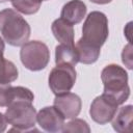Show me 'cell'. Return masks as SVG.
Instances as JSON below:
<instances>
[{"label":"cell","instance_id":"cell-1","mask_svg":"<svg viewBox=\"0 0 133 133\" xmlns=\"http://www.w3.org/2000/svg\"><path fill=\"white\" fill-rule=\"evenodd\" d=\"M0 33L8 45L20 47L28 42L31 28L17 10L5 8L0 10Z\"/></svg>","mask_w":133,"mask_h":133},{"label":"cell","instance_id":"cell-2","mask_svg":"<svg viewBox=\"0 0 133 133\" xmlns=\"http://www.w3.org/2000/svg\"><path fill=\"white\" fill-rule=\"evenodd\" d=\"M101 80L104 85L103 94L111 97L118 105L125 103L130 96L128 85V73L115 63L106 65L101 73Z\"/></svg>","mask_w":133,"mask_h":133},{"label":"cell","instance_id":"cell-3","mask_svg":"<svg viewBox=\"0 0 133 133\" xmlns=\"http://www.w3.org/2000/svg\"><path fill=\"white\" fill-rule=\"evenodd\" d=\"M6 122L12 126L11 131L28 132L34 130L36 110L32 102L17 101L7 106L4 113Z\"/></svg>","mask_w":133,"mask_h":133},{"label":"cell","instance_id":"cell-4","mask_svg":"<svg viewBox=\"0 0 133 133\" xmlns=\"http://www.w3.org/2000/svg\"><path fill=\"white\" fill-rule=\"evenodd\" d=\"M109 28L106 15L99 10H94L86 17L82 26L81 39L85 43L101 48L108 38Z\"/></svg>","mask_w":133,"mask_h":133},{"label":"cell","instance_id":"cell-5","mask_svg":"<svg viewBox=\"0 0 133 133\" xmlns=\"http://www.w3.org/2000/svg\"><path fill=\"white\" fill-rule=\"evenodd\" d=\"M20 59L27 70L32 72L42 71L50 61V50L41 41H28L21 47Z\"/></svg>","mask_w":133,"mask_h":133},{"label":"cell","instance_id":"cell-6","mask_svg":"<svg viewBox=\"0 0 133 133\" xmlns=\"http://www.w3.org/2000/svg\"><path fill=\"white\" fill-rule=\"evenodd\" d=\"M76 78L77 73L74 66L69 64H56L49 74V87L55 96L69 92L73 88Z\"/></svg>","mask_w":133,"mask_h":133},{"label":"cell","instance_id":"cell-7","mask_svg":"<svg viewBox=\"0 0 133 133\" xmlns=\"http://www.w3.org/2000/svg\"><path fill=\"white\" fill-rule=\"evenodd\" d=\"M118 109V104L109 96L102 94L94 99L89 108V115L94 122L105 125L113 118Z\"/></svg>","mask_w":133,"mask_h":133},{"label":"cell","instance_id":"cell-8","mask_svg":"<svg viewBox=\"0 0 133 133\" xmlns=\"http://www.w3.org/2000/svg\"><path fill=\"white\" fill-rule=\"evenodd\" d=\"M64 119L62 114L54 106L44 107L36 113V122L39 127L50 133L62 132Z\"/></svg>","mask_w":133,"mask_h":133},{"label":"cell","instance_id":"cell-9","mask_svg":"<svg viewBox=\"0 0 133 133\" xmlns=\"http://www.w3.org/2000/svg\"><path fill=\"white\" fill-rule=\"evenodd\" d=\"M17 101H34L33 92L24 86H12L10 83H0V107H7Z\"/></svg>","mask_w":133,"mask_h":133},{"label":"cell","instance_id":"cell-10","mask_svg":"<svg viewBox=\"0 0 133 133\" xmlns=\"http://www.w3.org/2000/svg\"><path fill=\"white\" fill-rule=\"evenodd\" d=\"M53 106L62 114L64 118H74L79 115L82 107L80 97L74 92H65L56 96Z\"/></svg>","mask_w":133,"mask_h":133},{"label":"cell","instance_id":"cell-11","mask_svg":"<svg viewBox=\"0 0 133 133\" xmlns=\"http://www.w3.org/2000/svg\"><path fill=\"white\" fill-rule=\"evenodd\" d=\"M87 7L82 0H70L60 11V18L72 25L79 24L85 17Z\"/></svg>","mask_w":133,"mask_h":133},{"label":"cell","instance_id":"cell-12","mask_svg":"<svg viewBox=\"0 0 133 133\" xmlns=\"http://www.w3.org/2000/svg\"><path fill=\"white\" fill-rule=\"evenodd\" d=\"M51 30H52L54 37L60 44L68 45V46H74L75 32H74V27L72 24L59 18V19H56L52 23Z\"/></svg>","mask_w":133,"mask_h":133},{"label":"cell","instance_id":"cell-13","mask_svg":"<svg viewBox=\"0 0 133 133\" xmlns=\"http://www.w3.org/2000/svg\"><path fill=\"white\" fill-rule=\"evenodd\" d=\"M5 44L0 36V83H11L18 79L19 71L15 63L3 56Z\"/></svg>","mask_w":133,"mask_h":133},{"label":"cell","instance_id":"cell-14","mask_svg":"<svg viewBox=\"0 0 133 133\" xmlns=\"http://www.w3.org/2000/svg\"><path fill=\"white\" fill-rule=\"evenodd\" d=\"M132 116H133V106L126 105L117 109L116 113L114 114L112 122V128L114 131L118 133H125L131 131V124H132Z\"/></svg>","mask_w":133,"mask_h":133},{"label":"cell","instance_id":"cell-15","mask_svg":"<svg viewBox=\"0 0 133 133\" xmlns=\"http://www.w3.org/2000/svg\"><path fill=\"white\" fill-rule=\"evenodd\" d=\"M74 46H75V49L78 54L79 62H81L83 64H91L98 60L100 53H101V48L91 46V45L85 43L84 41H82L81 38Z\"/></svg>","mask_w":133,"mask_h":133},{"label":"cell","instance_id":"cell-16","mask_svg":"<svg viewBox=\"0 0 133 133\" xmlns=\"http://www.w3.org/2000/svg\"><path fill=\"white\" fill-rule=\"evenodd\" d=\"M79 62L78 54L75 46L57 45L55 48V63L56 64H69L75 66Z\"/></svg>","mask_w":133,"mask_h":133},{"label":"cell","instance_id":"cell-17","mask_svg":"<svg viewBox=\"0 0 133 133\" xmlns=\"http://www.w3.org/2000/svg\"><path fill=\"white\" fill-rule=\"evenodd\" d=\"M10 2L17 11L24 15H33L39 10L43 0H10Z\"/></svg>","mask_w":133,"mask_h":133},{"label":"cell","instance_id":"cell-18","mask_svg":"<svg viewBox=\"0 0 133 133\" xmlns=\"http://www.w3.org/2000/svg\"><path fill=\"white\" fill-rule=\"evenodd\" d=\"M62 132H83V133L86 132V133H89L90 128L84 119L74 117V119H72L71 122L63 125Z\"/></svg>","mask_w":133,"mask_h":133},{"label":"cell","instance_id":"cell-19","mask_svg":"<svg viewBox=\"0 0 133 133\" xmlns=\"http://www.w3.org/2000/svg\"><path fill=\"white\" fill-rule=\"evenodd\" d=\"M122 60L124 62V64H126V66L131 70L132 69V47L131 44H128L122 52Z\"/></svg>","mask_w":133,"mask_h":133},{"label":"cell","instance_id":"cell-20","mask_svg":"<svg viewBox=\"0 0 133 133\" xmlns=\"http://www.w3.org/2000/svg\"><path fill=\"white\" fill-rule=\"evenodd\" d=\"M6 126H7V122H6V118L4 116V114H2L0 112V133L1 132H4L6 130Z\"/></svg>","mask_w":133,"mask_h":133},{"label":"cell","instance_id":"cell-21","mask_svg":"<svg viewBox=\"0 0 133 133\" xmlns=\"http://www.w3.org/2000/svg\"><path fill=\"white\" fill-rule=\"evenodd\" d=\"M89 1L92 3H96V4H108L112 0H89Z\"/></svg>","mask_w":133,"mask_h":133},{"label":"cell","instance_id":"cell-22","mask_svg":"<svg viewBox=\"0 0 133 133\" xmlns=\"http://www.w3.org/2000/svg\"><path fill=\"white\" fill-rule=\"evenodd\" d=\"M6 1H8V0H0V3H3V2H6Z\"/></svg>","mask_w":133,"mask_h":133},{"label":"cell","instance_id":"cell-23","mask_svg":"<svg viewBox=\"0 0 133 133\" xmlns=\"http://www.w3.org/2000/svg\"><path fill=\"white\" fill-rule=\"evenodd\" d=\"M43 1H44V0H43Z\"/></svg>","mask_w":133,"mask_h":133}]
</instances>
